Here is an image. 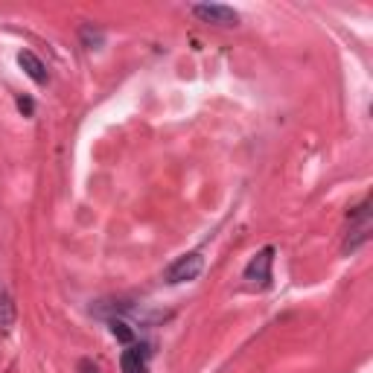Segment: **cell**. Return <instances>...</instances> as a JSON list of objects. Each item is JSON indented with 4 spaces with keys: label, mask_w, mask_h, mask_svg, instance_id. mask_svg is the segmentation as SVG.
<instances>
[{
    "label": "cell",
    "mask_w": 373,
    "mask_h": 373,
    "mask_svg": "<svg viewBox=\"0 0 373 373\" xmlns=\"http://www.w3.org/2000/svg\"><path fill=\"white\" fill-rule=\"evenodd\" d=\"M79 373H100V367H96L91 359H82L79 362Z\"/></svg>",
    "instance_id": "30bf717a"
},
{
    "label": "cell",
    "mask_w": 373,
    "mask_h": 373,
    "mask_svg": "<svg viewBox=\"0 0 373 373\" xmlns=\"http://www.w3.org/2000/svg\"><path fill=\"white\" fill-rule=\"evenodd\" d=\"M123 373H149V350L146 344H129L120 356Z\"/></svg>",
    "instance_id": "5b68a950"
},
{
    "label": "cell",
    "mask_w": 373,
    "mask_h": 373,
    "mask_svg": "<svg viewBox=\"0 0 373 373\" xmlns=\"http://www.w3.org/2000/svg\"><path fill=\"white\" fill-rule=\"evenodd\" d=\"M18 108H21V111H24V114H27V117H30V114H32V108H35V105H32V100H27V96H21V100H18Z\"/></svg>",
    "instance_id": "8fae6325"
},
{
    "label": "cell",
    "mask_w": 373,
    "mask_h": 373,
    "mask_svg": "<svg viewBox=\"0 0 373 373\" xmlns=\"http://www.w3.org/2000/svg\"><path fill=\"white\" fill-rule=\"evenodd\" d=\"M111 336L120 341V344H126V347L134 344V329H131L126 321H117V318H114V321H111Z\"/></svg>",
    "instance_id": "ba28073f"
},
{
    "label": "cell",
    "mask_w": 373,
    "mask_h": 373,
    "mask_svg": "<svg viewBox=\"0 0 373 373\" xmlns=\"http://www.w3.org/2000/svg\"><path fill=\"white\" fill-rule=\"evenodd\" d=\"M82 41H85V47L88 50H100L103 44H105V32L103 30H93V27H82Z\"/></svg>",
    "instance_id": "9c48e42d"
},
{
    "label": "cell",
    "mask_w": 373,
    "mask_h": 373,
    "mask_svg": "<svg viewBox=\"0 0 373 373\" xmlns=\"http://www.w3.org/2000/svg\"><path fill=\"white\" fill-rule=\"evenodd\" d=\"M190 12L199 18V21L210 24V27H222V30L240 27V12L225 6V4H195Z\"/></svg>",
    "instance_id": "3957f363"
},
{
    "label": "cell",
    "mask_w": 373,
    "mask_h": 373,
    "mask_svg": "<svg viewBox=\"0 0 373 373\" xmlns=\"http://www.w3.org/2000/svg\"><path fill=\"white\" fill-rule=\"evenodd\" d=\"M271 266H274V248H260L257 254L251 257V263L245 266L242 271V277L248 286L254 289H268L271 286Z\"/></svg>",
    "instance_id": "7a4b0ae2"
},
{
    "label": "cell",
    "mask_w": 373,
    "mask_h": 373,
    "mask_svg": "<svg viewBox=\"0 0 373 373\" xmlns=\"http://www.w3.org/2000/svg\"><path fill=\"white\" fill-rule=\"evenodd\" d=\"M204 271V257L199 251H192V254H184V257H178V260H172L166 268H164V280L166 283H190V280H195L199 274Z\"/></svg>",
    "instance_id": "6da1fadb"
},
{
    "label": "cell",
    "mask_w": 373,
    "mask_h": 373,
    "mask_svg": "<svg viewBox=\"0 0 373 373\" xmlns=\"http://www.w3.org/2000/svg\"><path fill=\"white\" fill-rule=\"evenodd\" d=\"M370 230H373V222H370V204L365 202L356 213H353V219H350V233H347V240H344V254H356L367 240H370Z\"/></svg>",
    "instance_id": "277c9868"
},
{
    "label": "cell",
    "mask_w": 373,
    "mask_h": 373,
    "mask_svg": "<svg viewBox=\"0 0 373 373\" xmlns=\"http://www.w3.org/2000/svg\"><path fill=\"white\" fill-rule=\"evenodd\" d=\"M15 318H18V306H15V301H12L9 289L0 286V329H12Z\"/></svg>",
    "instance_id": "52a82bcc"
},
{
    "label": "cell",
    "mask_w": 373,
    "mask_h": 373,
    "mask_svg": "<svg viewBox=\"0 0 373 373\" xmlns=\"http://www.w3.org/2000/svg\"><path fill=\"white\" fill-rule=\"evenodd\" d=\"M18 65H21V70L30 76L35 85H47V67H44V62L32 50H21V53H18Z\"/></svg>",
    "instance_id": "8992f818"
}]
</instances>
